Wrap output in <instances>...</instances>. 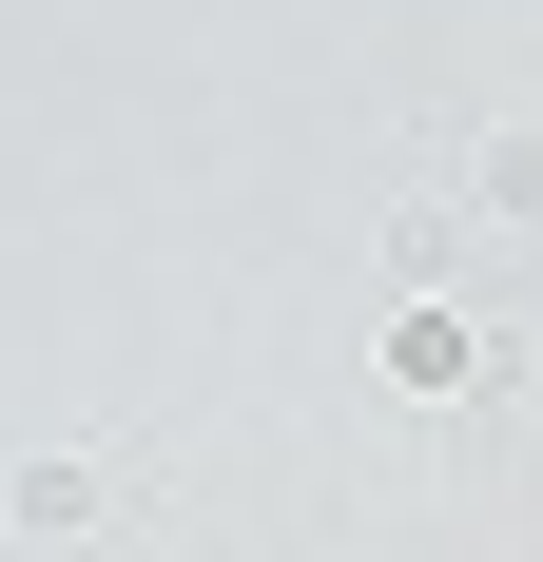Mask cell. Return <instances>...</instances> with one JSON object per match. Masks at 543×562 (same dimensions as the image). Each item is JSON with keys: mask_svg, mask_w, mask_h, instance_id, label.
Returning <instances> with one entry per match:
<instances>
[{"mask_svg": "<svg viewBox=\"0 0 543 562\" xmlns=\"http://www.w3.org/2000/svg\"><path fill=\"white\" fill-rule=\"evenodd\" d=\"M388 369L408 389H505V330L486 311H388Z\"/></svg>", "mask_w": 543, "mask_h": 562, "instance_id": "6da1fadb", "label": "cell"}, {"mask_svg": "<svg viewBox=\"0 0 543 562\" xmlns=\"http://www.w3.org/2000/svg\"><path fill=\"white\" fill-rule=\"evenodd\" d=\"M486 214H543V116H524V136H486Z\"/></svg>", "mask_w": 543, "mask_h": 562, "instance_id": "7a4b0ae2", "label": "cell"}]
</instances>
